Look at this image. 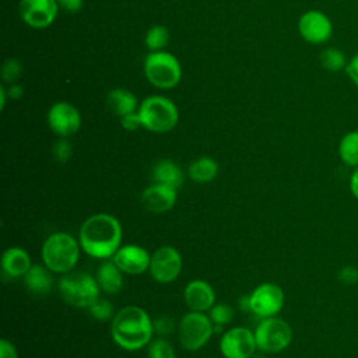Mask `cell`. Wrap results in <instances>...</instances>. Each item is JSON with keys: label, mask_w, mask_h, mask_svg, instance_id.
Returning <instances> with one entry per match:
<instances>
[{"label": "cell", "mask_w": 358, "mask_h": 358, "mask_svg": "<svg viewBox=\"0 0 358 358\" xmlns=\"http://www.w3.org/2000/svg\"><path fill=\"white\" fill-rule=\"evenodd\" d=\"M122 225L116 217L98 213L88 217L78 235L81 249L95 259H110L120 248Z\"/></svg>", "instance_id": "6da1fadb"}, {"label": "cell", "mask_w": 358, "mask_h": 358, "mask_svg": "<svg viewBox=\"0 0 358 358\" xmlns=\"http://www.w3.org/2000/svg\"><path fill=\"white\" fill-rule=\"evenodd\" d=\"M110 333L113 341L120 348L134 351L143 348L151 341L154 324L143 308L129 305L112 317Z\"/></svg>", "instance_id": "7a4b0ae2"}, {"label": "cell", "mask_w": 358, "mask_h": 358, "mask_svg": "<svg viewBox=\"0 0 358 358\" xmlns=\"http://www.w3.org/2000/svg\"><path fill=\"white\" fill-rule=\"evenodd\" d=\"M80 242L67 232H55L42 245L41 257L43 264L57 274L70 273L80 259Z\"/></svg>", "instance_id": "3957f363"}, {"label": "cell", "mask_w": 358, "mask_h": 358, "mask_svg": "<svg viewBox=\"0 0 358 358\" xmlns=\"http://www.w3.org/2000/svg\"><path fill=\"white\" fill-rule=\"evenodd\" d=\"M141 126L152 133H166L172 130L179 120L176 105L166 96L151 95L138 105Z\"/></svg>", "instance_id": "277c9868"}, {"label": "cell", "mask_w": 358, "mask_h": 358, "mask_svg": "<svg viewBox=\"0 0 358 358\" xmlns=\"http://www.w3.org/2000/svg\"><path fill=\"white\" fill-rule=\"evenodd\" d=\"M96 278L84 271H70L59 281V291L64 302L74 308H90L99 296Z\"/></svg>", "instance_id": "5b68a950"}, {"label": "cell", "mask_w": 358, "mask_h": 358, "mask_svg": "<svg viewBox=\"0 0 358 358\" xmlns=\"http://www.w3.org/2000/svg\"><path fill=\"white\" fill-rule=\"evenodd\" d=\"M144 74L154 87L171 90L180 83L182 67L179 60L169 52H150L144 60Z\"/></svg>", "instance_id": "8992f818"}, {"label": "cell", "mask_w": 358, "mask_h": 358, "mask_svg": "<svg viewBox=\"0 0 358 358\" xmlns=\"http://www.w3.org/2000/svg\"><path fill=\"white\" fill-rule=\"evenodd\" d=\"M255 340L259 351L275 354L289 345L292 340V329L280 317H264L255 330Z\"/></svg>", "instance_id": "52a82bcc"}, {"label": "cell", "mask_w": 358, "mask_h": 358, "mask_svg": "<svg viewBox=\"0 0 358 358\" xmlns=\"http://www.w3.org/2000/svg\"><path fill=\"white\" fill-rule=\"evenodd\" d=\"M214 333V324L203 312L190 310L179 323V341L187 351H197L207 344Z\"/></svg>", "instance_id": "ba28073f"}, {"label": "cell", "mask_w": 358, "mask_h": 358, "mask_svg": "<svg viewBox=\"0 0 358 358\" xmlns=\"http://www.w3.org/2000/svg\"><path fill=\"white\" fill-rule=\"evenodd\" d=\"M250 298V309L259 317L275 316L284 305V291L274 282H263L257 285Z\"/></svg>", "instance_id": "9c48e42d"}, {"label": "cell", "mask_w": 358, "mask_h": 358, "mask_svg": "<svg viewBox=\"0 0 358 358\" xmlns=\"http://www.w3.org/2000/svg\"><path fill=\"white\" fill-rule=\"evenodd\" d=\"M256 350L255 333L242 326L227 330L220 340V351L225 358H252Z\"/></svg>", "instance_id": "30bf717a"}, {"label": "cell", "mask_w": 358, "mask_h": 358, "mask_svg": "<svg viewBox=\"0 0 358 358\" xmlns=\"http://www.w3.org/2000/svg\"><path fill=\"white\" fill-rule=\"evenodd\" d=\"M182 271V256L172 246H161L151 255L150 273L151 277L161 282H172Z\"/></svg>", "instance_id": "8fae6325"}, {"label": "cell", "mask_w": 358, "mask_h": 358, "mask_svg": "<svg viewBox=\"0 0 358 358\" xmlns=\"http://www.w3.org/2000/svg\"><path fill=\"white\" fill-rule=\"evenodd\" d=\"M48 123L55 134L67 138L80 130L81 115L74 105L66 101H59L50 106L48 112Z\"/></svg>", "instance_id": "7c38bea8"}, {"label": "cell", "mask_w": 358, "mask_h": 358, "mask_svg": "<svg viewBox=\"0 0 358 358\" xmlns=\"http://www.w3.org/2000/svg\"><path fill=\"white\" fill-rule=\"evenodd\" d=\"M301 36L313 45L327 42L333 35L331 20L319 10H308L298 20Z\"/></svg>", "instance_id": "4fadbf2b"}, {"label": "cell", "mask_w": 358, "mask_h": 358, "mask_svg": "<svg viewBox=\"0 0 358 358\" xmlns=\"http://www.w3.org/2000/svg\"><path fill=\"white\" fill-rule=\"evenodd\" d=\"M18 11L28 27L42 29L53 24L59 4L56 0H21Z\"/></svg>", "instance_id": "5bb4252c"}, {"label": "cell", "mask_w": 358, "mask_h": 358, "mask_svg": "<svg viewBox=\"0 0 358 358\" xmlns=\"http://www.w3.org/2000/svg\"><path fill=\"white\" fill-rule=\"evenodd\" d=\"M112 260L126 274H141L150 268L151 256L138 245H124L117 249Z\"/></svg>", "instance_id": "9a60e30c"}, {"label": "cell", "mask_w": 358, "mask_h": 358, "mask_svg": "<svg viewBox=\"0 0 358 358\" xmlns=\"http://www.w3.org/2000/svg\"><path fill=\"white\" fill-rule=\"evenodd\" d=\"M176 203V189L154 183L143 190L141 204L151 213H165Z\"/></svg>", "instance_id": "2e32d148"}, {"label": "cell", "mask_w": 358, "mask_h": 358, "mask_svg": "<svg viewBox=\"0 0 358 358\" xmlns=\"http://www.w3.org/2000/svg\"><path fill=\"white\" fill-rule=\"evenodd\" d=\"M186 305L192 310L206 312L210 310L215 302V292L213 287L204 280L190 281L183 292Z\"/></svg>", "instance_id": "e0dca14e"}, {"label": "cell", "mask_w": 358, "mask_h": 358, "mask_svg": "<svg viewBox=\"0 0 358 358\" xmlns=\"http://www.w3.org/2000/svg\"><path fill=\"white\" fill-rule=\"evenodd\" d=\"M31 257L28 252L22 248L14 246L8 248L1 257V268L4 274H7L11 278L24 277L27 271L31 268Z\"/></svg>", "instance_id": "ac0fdd59"}, {"label": "cell", "mask_w": 358, "mask_h": 358, "mask_svg": "<svg viewBox=\"0 0 358 358\" xmlns=\"http://www.w3.org/2000/svg\"><path fill=\"white\" fill-rule=\"evenodd\" d=\"M151 179L154 183L165 185L178 190L183 183V172L172 159H161L152 166Z\"/></svg>", "instance_id": "d6986e66"}, {"label": "cell", "mask_w": 358, "mask_h": 358, "mask_svg": "<svg viewBox=\"0 0 358 358\" xmlns=\"http://www.w3.org/2000/svg\"><path fill=\"white\" fill-rule=\"evenodd\" d=\"M122 270L113 260H105L96 268V281L99 288L106 294H117L123 287Z\"/></svg>", "instance_id": "ffe728a7"}, {"label": "cell", "mask_w": 358, "mask_h": 358, "mask_svg": "<svg viewBox=\"0 0 358 358\" xmlns=\"http://www.w3.org/2000/svg\"><path fill=\"white\" fill-rule=\"evenodd\" d=\"M24 281L28 291L34 295H46L53 287V277L45 264H32L24 275Z\"/></svg>", "instance_id": "44dd1931"}, {"label": "cell", "mask_w": 358, "mask_h": 358, "mask_svg": "<svg viewBox=\"0 0 358 358\" xmlns=\"http://www.w3.org/2000/svg\"><path fill=\"white\" fill-rule=\"evenodd\" d=\"M106 103H108V108L119 117L137 112L138 109L136 95L124 88L110 90L106 95Z\"/></svg>", "instance_id": "7402d4cb"}, {"label": "cell", "mask_w": 358, "mask_h": 358, "mask_svg": "<svg viewBox=\"0 0 358 358\" xmlns=\"http://www.w3.org/2000/svg\"><path fill=\"white\" fill-rule=\"evenodd\" d=\"M187 173L197 183H208L218 175V164L210 157H200L190 164Z\"/></svg>", "instance_id": "603a6c76"}, {"label": "cell", "mask_w": 358, "mask_h": 358, "mask_svg": "<svg viewBox=\"0 0 358 358\" xmlns=\"http://www.w3.org/2000/svg\"><path fill=\"white\" fill-rule=\"evenodd\" d=\"M338 155L348 166H358V131L352 130L343 136L338 144Z\"/></svg>", "instance_id": "cb8c5ba5"}, {"label": "cell", "mask_w": 358, "mask_h": 358, "mask_svg": "<svg viewBox=\"0 0 358 358\" xmlns=\"http://www.w3.org/2000/svg\"><path fill=\"white\" fill-rule=\"evenodd\" d=\"M319 62L324 70L331 73H337L343 69L345 70V66L348 63L344 52H341L337 48H326L324 50H322L319 56Z\"/></svg>", "instance_id": "d4e9b609"}, {"label": "cell", "mask_w": 358, "mask_h": 358, "mask_svg": "<svg viewBox=\"0 0 358 358\" xmlns=\"http://www.w3.org/2000/svg\"><path fill=\"white\" fill-rule=\"evenodd\" d=\"M169 41V31L164 25L151 27L144 38V43L150 52L162 50Z\"/></svg>", "instance_id": "484cf974"}, {"label": "cell", "mask_w": 358, "mask_h": 358, "mask_svg": "<svg viewBox=\"0 0 358 358\" xmlns=\"http://www.w3.org/2000/svg\"><path fill=\"white\" fill-rule=\"evenodd\" d=\"M213 324H228L234 317V309L228 303H214L210 309V316Z\"/></svg>", "instance_id": "4316f807"}, {"label": "cell", "mask_w": 358, "mask_h": 358, "mask_svg": "<svg viewBox=\"0 0 358 358\" xmlns=\"http://www.w3.org/2000/svg\"><path fill=\"white\" fill-rule=\"evenodd\" d=\"M91 316L96 320H101V322H106L109 320L110 317H113V305L106 301V299H101L98 298L96 301H94L90 308H88Z\"/></svg>", "instance_id": "83f0119b"}, {"label": "cell", "mask_w": 358, "mask_h": 358, "mask_svg": "<svg viewBox=\"0 0 358 358\" xmlns=\"http://www.w3.org/2000/svg\"><path fill=\"white\" fill-rule=\"evenodd\" d=\"M21 73H22V64L20 63V60L14 57L7 59L1 66V77L8 84H15Z\"/></svg>", "instance_id": "f1b7e54d"}, {"label": "cell", "mask_w": 358, "mask_h": 358, "mask_svg": "<svg viewBox=\"0 0 358 358\" xmlns=\"http://www.w3.org/2000/svg\"><path fill=\"white\" fill-rule=\"evenodd\" d=\"M148 357L150 358H175V351L166 340L157 338L151 341L148 345Z\"/></svg>", "instance_id": "f546056e"}, {"label": "cell", "mask_w": 358, "mask_h": 358, "mask_svg": "<svg viewBox=\"0 0 358 358\" xmlns=\"http://www.w3.org/2000/svg\"><path fill=\"white\" fill-rule=\"evenodd\" d=\"M52 152H53V157L57 162H67L70 158H71V154H73V147H71V143L62 137L59 141H56L53 144V148H52Z\"/></svg>", "instance_id": "4dcf8cb0"}, {"label": "cell", "mask_w": 358, "mask_h": 358, "mask_svg": "<svg viewBox=\"0 0 358 358\" xmlns=\"http://www.w3.org/2000/svg\"><path fill=\"white\" fill-rule=\"evenodd\" d=\"M152 324L154 331H157L158 334H169L175 329V323L169 316H159L157 320L152 322Z\"/></svg>", "instance_id": "1f68e13d"}, {"label": "cell", "mask_w": 358, "mask_h": 358, "mask_svg": "<svg viewBox=\"0 0 358 358\" xmlns=\"http://www.w3.org/2000/svg\"><path fill=\"white\" fill-rule=\"evenodd\" d=\"M120 123H122V127L129 130V131H133V130H137L138 127H143L138 112H133V113H129V115L120 117Z\"/></svg>", "instance_id": "d6a6232c"}, {"label": "cell", "mask_w": 358, "mask_h": 358, "mask_svg": "<svg viewBox=\"0 0 358 358\" xmlns=\"http://www.w3.org/2000/svg\"><path fill=\"white\" fill-rule=\"evenodd\" d=\"M345 73L350 77V80L358 87V53L348 60L345 66Z\"/></svg>", "instance_id": "836d02e7"}, {"label": "cell", "mask_w": 358, "mask_h": 358, "mask_svg": "<svg viewBox=\"0 0 358 358\" xmlns=\"http://www.w3.org/2000/svg\"><path fill=\"white\" fill-rule=\"evenodd\" d=\"M0 358H18L14 344L6 338L0 340Z\"/></svg>", "instance_id": "e575fe53"}, {"label": "cell", "mask_w": 358, "mask_h": 358, "mask_svg": "<svg viewBox=\"0 0 358 358\" xmlns=\"http://www.w3.org/2000/svg\"><path fill=\"white\" fill-rule=\"evenodd\" d=\"M59 7L69 13H78L83 8L84 0H56Z\"/></svg>", "instance_id": "d590c367"}, {"label": "cell", "mask_w": 358, "mask_h": 358, "mask_svg": "<svg viewBox=\"0 0 358 358\" xmlns=\"http://www.w3.org/2000/svg\"><path fill=\"white\" fill-rule=\"evenodd\" d=\"M340 280L345 284H351V282H355L358 281V270L354 268V267H344L341 271H340Z\"/></svg>", "instance_id": "8d00e7d4"}, {"label": "cell", "mask_w": 358, "mask_h": 358, "mask_svg": "<svg viewBox=\"0 0 358 358\" xmlns=\"http://www.w3.org/2000/svg\"><path fill=\"white\" fill-rule=\"evenodd\" d=\"M350 189H351L352 196L358 200V166L355 168V171H354L352 175H351V179H350Z\"/></svg>", "instance_id": "74e56055"}, {"label": "cell", "mask_w": 358, "mask_h": 358, "mask_svg": "<svg viewBox=\"0 0 358 358\" xmlns=\"http://www.w3.org/2000/svg\"><path fill=\"white\" fill-rule=\"evenodd\" d=\"M7 92H8V95H10L13 99H18V98L22 95L24 91H22V87L15 83V84H10V88L7 90Z\"/></svg>", "instance_id": "f35d334b"}, {"label": "cell", "mask_w": 358, "mask_h": 358, "mask_svg": "<svg viewBox=\"0 0 358 358\" xmlns=\"http://www.w3.org/2000/svg\"><path fill=\"white\" fill-rule=\"evenodd\" d=\"M239 308H241L243 312L252 310V309H250V298H249V295H243V296L239 299Z\"/></svg>", "instance_id": "ab89813d"}, {"label": "cell", "mask_w": 358, "mask_h": 358, "mask_svg": "<svg viewBox=\"0 0 358 358\" xmlns=\"http://www.w3.org/2000/svg\"><path fill=\"white\" fill-rule=\"evenodd\" d=\"M6 95H7V90L4 87H0V108L4 109L6 105Z\"/></svg>", "instance_id": "60d3db41"}, {"label": "cell", "mask_w": 358, "mask_h": 358, "mask_svg": "<svg viewBox=\"0 0 358 358\" xmlns=\"http://www.w3.org/2000/svg\"><path fill=\"white\" fill-rule=\"evenodd\" d=\"M252 358H264V355H253Z\"/></svg>", "instance_id": "b9f144b4"}]
</instances>
